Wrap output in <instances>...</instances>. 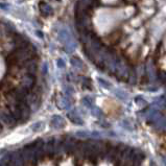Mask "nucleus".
<instances>
[{"mask_svg": "<svg viewBox=\"0 0 166 166\" xmlns=\"http://www.w3.org/2000/svg\"><path fill=\"white\" fill-rule=\"evenodd\" d=\"M0 122L7 128H15L17 121L15 120L13 115L7 112H0Z\"/></svg>", "mask_w": 166, "mask_h": 166, "instance_id": "1", "label": "nucleus"}, {"mask_svg": "<svg viewBox=\"0 0 166 166\" xmlns=\"http://www.w3.org/2000/svg\"><path fill=\"white\" fill-rule=\"evenodd\" d=\"M33 85H34V80L30 76L25 77V79L22 80V88L27 90V91H28V89H30V88L33 87Z\"/></svg>", "mask_w": 166, "mask_h": 166, "instance_id": "2", "label": "nucleus"}, {"mask_svg": "<svg viewBox=\"0 0 166 166\" xmlns=\"http://www.w3.org/2000/svg\"><path fill=\"white\" fill-rule=\"evenodd\" d=\"M64 124V120L61 118L60 116H55L52 118V121H51V125L53 128H61V126Z\"/></svg>", "mask_w": 166, "mask_h": 166, "instance_id": "3", "label": "nucleus"}, {"mask_svg": "<svg viewBox=\"0 0 166 166\" xmlns=\"http://www.w3.org/2000/svg\"><path fill=\"white\" fill-rule=\"evenodd\" d=\"M83 104H84L87 108H92V106H93V99L89 96H86L83 98Z\"/></svg>", "mask_w": 166, "mask_h": 166, "instance_id": "4", "label": "nucleus"}, {"mask_svg": "<svg viewBox=\"0 0 166 166\" xmlns=\"http://www.w3.org/2000/svg\"><path fill=\"white\" fill-rule=\"evenodd\" d=\"M70 120H71L72 122L77 123V124H82V123H83L82 119L79 118V116H77V115H76V113H75V112H73L72 115L70 114Z\"/></svg>", "mask_w": 166, "mask_h": 166, "instance_id": "5", "label": "nucleus"}, {"mask_svg": "<svg viewBox=\"0 0 166 166\" xmlns=\"http://www.w3.org/2000/svg\"><path fill=\"white\" fill-rule=\"evenodd\" d=\"M42 122H37V123H35V124H33V126H31V130L33 131H35V132H37V131H39V130H41L42 129Z\"/></svg>", "mask_w": 166, "mask_h": 166, "instance_id": "6", "label": "nucleus"}, {"mask_svg": "<svg viewBox=\"0 0 166 166\" xmlns=\"http://www.w3.org/2000/svg\"><path fill=\"white\" fill-rule=\"evenodd\" d=\"M91 109H92L91 112L93 113V115H95V116H101V112L98 108H91Z\"/></svg>", "mask_w": 166, "mask_h": 166, "instance_id": "7", "label": "nucleus"}, {"mask_svg": "<svg viewBox=\"0 0 166 166\" xmlns=\"http://www.w3.org/2000/svg\"><path fill=\"white\" fill-rule=\"evenodd\" d=\"M160 79H161V82L163 83V84H165L166 85V73H162V74L160 75Z\"/></svg>", "mask_w": 166, "mask_h": 166, "instance_id": "8", "label": "nucleus"}]
</instances>
